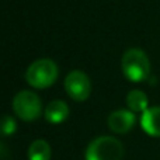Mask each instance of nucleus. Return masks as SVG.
<instances>
[{
  "instance_id": "f257e3e1",
  "label": "nucleus",
  "mask_w": 160,
  "mask_h": 160,
  "mask_svg": "<svg viewBox=\"0 0 160 160\" xmlns=\"http://www.w3.org/2000/svg\"><path fill=\"white\" fill-rule=\"evenodd\" d=\"M121 69L124 76L129 82L141 83L150 75V62L148 55L142 49L131 48L122 55Z\"/></svg>"
},
{
  "instance_id": "f03ea898",
  "label": "nucleus",
  "mask_w": 160,
  "mask_h": 160,
  "mask_svg": "<svg viewBox=\"0 0 160 160\" xmlns=\"http://www.w3.org/2000/svg\"><path fill=\"white\" fill-rule=\"evenodd\" d=\"M59 75L58 66L51 59H38L28 66L25 80L34 88H48L56 82Z\"/></svg>"
},
{
  "instance_id": "7ed1b4c3",
  "label": "nucleus",
  "mask_w": 160,
  "mask_h": 160,
  "mask_svg": "<svg viewBox=\"0 0 160 160\" xmlns=\"http://www.w3.org/2000/svg\"><path fill=\"white\" fill-rule=\"evenodd\" d=\"M124 145L114 136H100L90 142L84 153L86 160H122Z\"/></svg>"
},
{
  "instance_id": "20e7f679",
  "label": "nucleus",
  "mask_w": 160,
  "mask_h": 160,
  "mask_svg": "<svg viewBox=\"0 0 160 160\" xmlns=\"http://www.w3.org/2000/svg\"><path fill=\"white\" fill-rule=\"evenodd\" d=\"M13 110L20 119L25 122L35 121L42 112L41 98L34 91L22 90L17 93L13 98Z\"/></svg>"
},
{
  "instance_id": "39448f33",
  "label": "nucleus",
  "mask_w": 160,
  "mask_h": 160,
  "mask_svg": "<svg viewBox=\"0 0 160 160\" xmlns=\"http://www.w3.org/2000/svg\"><path fill=\"white\" fill-rule=\"evenodd\" d=\"M65 90L75 101H86L91 93L90 79L82 70H72L65 78Z\"/></svg>"
},
{
  "instance_id": "423d86ee",
  "label": "nucleus",
  "mask_w": 160,
  "mask_h": 160,
  "mask_svg": "<svg viewBox=\"0 0 160 160\" xmlns=\"http://www.w3.org/2000/svg\"><path fill=\"white\" fill-rule=\"evenodd\" d=\"M135 121V112L131 110H117L108 117V127L115 133H127L133 128Z\"/></svg>"
},
{
  "instance_id": "0eeeda50",
  "label": "nucleus",
  "mask_w": 160,
  "mask_h": 160,
  "mask_svg": "<svg viewBox=\"0 0 160 160\" xmlns=\"http://www.w3.org/2000/svg\"><path fill=\"white\" fill-rule=\"evenodd\" d=\"M141 127L149 136L160 138V107H150L142 112Z\"/></svg>"
},
{
  "instance_id": "6e6552de",
  "label": "nucleus",
  "mask_w": 160,
  "mask_h": 160,
  "mask_svg": "<svg viewBox=\"0 0 160 160\" xmlns=\"http://www.w3.org/2000/svg\"><path fill=\"white\" fill-rule=\"evenodd\" d=\"M44 115L49 124H62L69 117V107L62 100H53L45 107Z\"/></svg>"
},
{
  "instance_id": "1a4fd4ad",
  "label": "nucleus",
  "mask_w": 160,
  "mask_h": 160,
  "mask_svg": "<svg viewBox=\"0 0 160 160\" xmlns=\"http://www.w3.org/2000/svg\"><path fill=\"white\" fill-rule=\"evenodd\" d=\"M127 105L132 112H145L149 108V100L142 90H131L127 96Z\"/></svg>"
},
{
  "instance_id": "9d476101",
  "label": "nucleus",
  "mask_w": 160,
  "mask_h": 160,
  "mask_svg": "<svg viewBox=\"0 0 160 160\" xmlns=\"http://www.w3.org/2000/svg\"><path fill=\"white\" fill-rule=\"evenodd\" d=\"M51 146L44 139H37L28 148V160H51Z\"/></svg>"
},
{
  "instance_id": "9b49d317",
  "label": "nucleus",
  "mask_w": 160,
  "mask_h": 160,
  "mask_svg": "<svg viewBox=\"0 0 160 160\" xmlns=\"http://www.w3.org/2000/svg\"><path fill=\"white\" fill-rule=\"evenodd\" d=\"M16 128H17L16 121L10 115H4L0 118V135L3 136L11 135V133L16 132Z\"/></svg>"
}]
</instances>
